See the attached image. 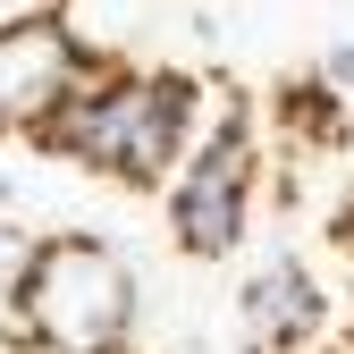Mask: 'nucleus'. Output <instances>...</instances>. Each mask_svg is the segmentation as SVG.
I'll use <instances>...</instances> for the list:
<instances>
[{
	"mask_svg": "<svg viewBox=\"0 0 354 354\" xmlns=\"http://www.w3.org/2000/svg\"><path fill=\"white\" fill-rule=\"evenodd\" d=\"M321 313H329V295L313 279V261L304 253H270L236 287V346L245 354H295V346L321 337Z\"/></svg>",
	"mask_w": 354,
	"mask_h": 354,
	"instance_id": "nucleus-5",
	"label": "nucleus"
},
{
	"mask_svg": "<svg viewBox=\"0 0 354 354\" xmlns=\"http://www.w3.org/2000/svg\"><path fill=\"white\" fill-rule=\"evenodd\" d=\"M321 76H329V84H354V42H337V51L321 59Z\"/></svg>",
	"mask_w": 354,
	"mask_h": 354,
	"instance_id": "nucleus-6",
	"label": "nucleus"
},
{
	"mask_svg": "<svg viewBox=\"0 0 354 354\" xmlns=\"http://www.w3.org/2000/svg\"><path fill=\"white\" fill-rule=\"evenodd\" d=\"M84 76H93V59H84V42L51 9L0 26V127H26V136H34Z\"/></svg>",
	"mask_w": 354,
	"mask_h": 354,
	"instance_id": "nucleus-4",
	"label": "nucleus"
},
{
	"mask_svg": "<svg viewBox=\"0 0 354 354\" xmlns=\"http://www.w3.org/2000/svg\"><path fill=\"white\" fill-rule=\"evenodd\" d=\"M169 236L177 253H194V261H228L253 228V194H261V127L253 110H219L194 152L169 169Z\"/></svg>",
	"mask_w": 354,
	"mask_h": 354,
	"instance_id": "nucleus-3",
	"label": "nucleus"
},
{
	"mask_svg": "<svg viewBox=\"0 0 354 354\" xmlns=\"http://www.w3.org/2000/svg\"><path fill=\"white\" fill-rule=\"evenodd\" d=\"M9 313L42 354H127L136 346V270L102 236H42L9 279Z\"/></svg>",
	"mask_w": 354,
	"mask_h": 354,
	"instance_id": "nucleus-2",
	"label": "nucleus"
},
{
	"mask_svg": "<svg viewBox=\"0 0 354 354\" xmlns=\"http://www.w3.org/2000/svg\"><path fill=\"white\" fill-rule=\"evenodd\" d=\"M203 136V84L186 68H93L76 93L34 127L42 152H59L118 186H169V169Z\"/></svg>",
	"mask_w": 354,
	"mask_h": 354,
	"instance_id": "nucleus-1",
	"label": "nucleus"
}]
</instances>
